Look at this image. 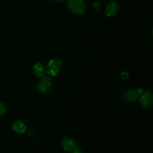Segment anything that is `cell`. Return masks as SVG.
<instances>
[{
    "label": "cell",
    "mask_w": 153,
    "mask_h": 153,
    "mask_svg": "<svg viewBox=\"0 0 153 153\" xmlns=\"http://www.w3.org/2000/svg\"><path fill=\"white\" fill-rule=\"evenodd\" d=\"M11 129L17 134H22L27 130V126L21 120H15L11 124Z\"/></svg>",
    "instance_id": "cell-7"
},
{
    "label": "cell",
    "mask_w": 153,
    "mask_h": 153,
    "mask_svg": "<svg viewBox=\"0 0 153 153\" xmlns=\"http://www.w3.org/2000/svg\"><path fill=\"white\" fill-rule=\"evenodd\" d=\"M71 153H84V152H82V151L81 150V149H78V148H76V149H75L74 150L72 151Z\"/></svg>",
    "instance_id": "cell-12"
},
{
    "label": "cell",
    "mask_w": 153,
    "mask_h": 153,
    "mask_svg": "<svg viewBox=\"0 0 153 153\" xmlns=\"http://www.w3.org/2000/svg\"><path fill=\"white\" fill-rule=\"evenodd\" d=\"M139 94H137V90L133 89H128L123 94V99L126 102H134L138 99Z\"/></svg>",
    "instance_id": "cell-6"
},
{
    "label": "cell",
    "mask_w": 153,
    "mask_h": 153,
    "mask_svg": "<svg viewBox=\"0 0 153 153\" xmlns=\"http://www.w3.org/2000/svg\"><path fill=\"white\" fill-rule=\"evenodd\" d=\"M139 101L140 105L144 108H149L152 107L153 103V97L152 94L150 91H144L143 93L140 94Z\"/></svg>",
    "instance_id": "cell-4"
},
{
    "label": "cell",
    "mask_w": 153,
    "mask_h": 153,
    "mask_svg": "<svg viewBox=\"0 0 153 153\" xmlns=\"http://www.w3.org/2000/svg\"><path fill=\"white\" fill-rule=\"evenodd\" d=\"M6 111H7V108H6L5 104L4 102H0V117L6 113Z\"/></svg>",
    "instance_id": "cell-10"
},
{
    "label": "cell",
    "mask_w": 153,
    "mask_h": 153,
    "mask_svg": "<svg viewBox=\"0 0 153 153\" xmlns=\"http://www.w3.org/2000/svg\"><path fill=\"white\" fill-rule=\"evenodd\" d=\"M105 13L108 17H113L117 13H118L119 10V6L114 1H110L105 5Z\"/></svg>",
    "instance_id": "cell-8"
},
{
    "label": "cell",
    "mask_w": 153,
    "mask_h": 153,
    "mask_svg": "<svg viewBox=\"0 0 153 153\" xmlns=\"http://www.w3.org/2000/svg\"><path fill=\"white\" fill-rule=\"evenodd\" d=\"M33 70H34V73L37 76V77H42L45 75L46 73V67L43 64H40V63H37L34 65L33 67Z\"/></svg>",
    "instance_id": "cell-9"
},
{
    "label": "cell",
    "mask_w": 153,
    "mask_h": 153,
    "mask_svg": "<svg viewBox=\"0 0 153 153\" xmlns=\"http://www.w3.org/2000/svg\"><path fill=\"white\" fill-rule=\"evenodd\" d=\"M51 1H62L64 0H51Z\"/></svg>",
    "instance_id": "cell-13"
},
{
    "label": "cell",
    "mask_w": 153,
    "mask_h": 153,
    "mask_svg": "<svg viewBox=\"0 0 153 153\" xmlns=\"http://www.w3.org/2000/svg\"><path fill=\"white\" fill-rule=\"evenodd\" d=\"M67 5L70 12L76 15L82 14L87 8L85 0H69Z\"/></svg>",
    "instance_id": "cell-1"
},
{
    "label": "cell",
    "mask_w": 153,
    "mask_h": 153,
    "mask_svg": "<svg viewBox=\"0 0 153 153\" xmlns=\"http://www.w3.org/2000/svg\"><path fill=\"white\" fill-rule=\"evenodd\" d=\"M128 78H129V75H128L127 72H122V73H121V79H122V80L126 81Z\"/></svg>",
    "instance_id": "cell-11"
},
{
    "label": "cell",
    "mask_w": 153,
    "mask_h": 153,
    "mask_svg": "<svg viewBox=\"0 0 153 153\" xmlns=\"http://www.w3.org/2000/svg\"><path fill=\"white\" fill-rule=\"evenodd\" d=\"M61 146L67 152H72L77 148L76 140L70 137H66L61 140Z\"/></svg>",
    "instance_id": "cell-5"
},
{
    "label": "cell",
    "mask_w": 153,
    "mask_h": 153,
    "mask_svg": "<svg viewBox=\"0 0 153 153\" xmlns=\"http://www.w3.org/2000/svg\"><path fill=\"white\" fill-rule=\"evenodd\" d=\"M62 61L60 60L59 58H52V59L49 60L46 67V73L50 76H55L59 73L60 70L62 67Z\"/></svg>",
    "instance_id": "cell-2"
},
{
    "label": "cell",
    "mask_w": 153,
    "mask_h": 153,
    "mask_svg": "<svg viewBox=\"0 0 153 153\" xmlns=\"http://www.w3.org/2000/svg\"><path fill=\"white\" fill-rule=\"evenodd\" d=\"M52 87V79L49 76H43L40 77L37 83V89L40 92L45 94L48 92Z\"/></svg>",
    "instance_id": "cell-3"
}]
</instances>
